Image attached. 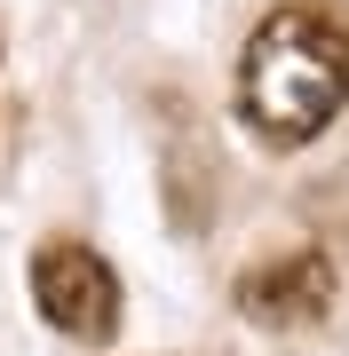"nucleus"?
I'll return each instance as SVG.
<instances>
[{"instance_id": "1", "label": "nucleus", "mask_w": 349, "mask_h": 356, "mask_svg": "<svg viewBox=\"0 0 349 356\" xmlns=\"http://www.w3.org/2000/svg\"><path fill=\"white\" fill-rule=\"evenodd\" d=\"M341 103H349V32L325 8L262 16V32L246 40V64H238L246 127L270 143H310V135H325V119Z\"/></svg>"}, {"instance_id": "2", "label": "nucleus", "mask_w": 349, "mask_h": 356, "mask_svg": "<svg viewBox=\"0 0 349 356\" xmlns=\"http://www.w3.org/2000/svg\"><path fill=\"white\" fill-rule=\"evenodd\" d=\"M32 301L40 317L56 332H72V341H111L119 332V277L104 254H88V245L56 238L32 254Z\"/></svg>"}, {"instance_id": "3", "label": "nucleus", "mask_w": 349, "mask_h": 356, "mask_svg": "<svg viewBox=\"0 0 349 356\" xmlns=\"http://www.w3.org/2000/svg\"><path fill=\"white\" fill-rule=\"evenodd\" d=\"M238 309L270 332H310L325 325L334 309V261L325 254H278V261H254L238 277Z\"/></svg>"}]
</instances>
